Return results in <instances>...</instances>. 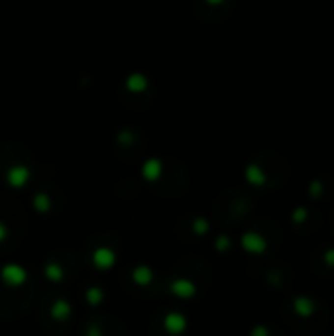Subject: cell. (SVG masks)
<instances>
[{"instance_id": "1", "label": "cell", "mask_w": 334, "mask_h": 336, "mask_svg": "<svg viewBox=\"0 0 334 336\" xmlns=\"http://www.w3.org/2000/svg\"><path fill=\"white\" fill-rule=\"evenodd\" d=\"M293 308H295V312H297L299 316L306 318V316H310V314L316 310V305H314V301L308 299V297H297V299L293 301Z\"/></svg>"}, {"instance_id": "2", "label": "cell", "mask_w": 334, "mask_h": 336, "mask_svg": "<svg viewBox=\"0 0 334 336\" xmlns=\"http://www.w3.org/2000/svg\"><path fill=\"white\" fill-rule=\"evenodd\" d=\"M324 263H326V265H330V267H334V250L324 252Z\"/></svg>"}, {"instance_id": "3", "label": "cell", "mask_w": 334, "mask_h": 336, "mask_svg": "<svg viewBox=\"0 0 334 336\" xmlns=\"http://www.w3.org/2000/svg\"><path fill=\"white\" fill-rule=\"evenodd\" d=\"M305 216H306V214H305V210H303V208H301V210H297V214H295L297 222H303V220H305Z\"/></svg>"}]
</instances>
